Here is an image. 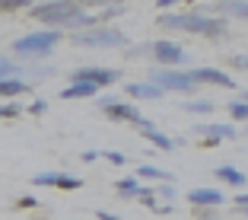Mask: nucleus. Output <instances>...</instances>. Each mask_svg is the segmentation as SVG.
Masks as SVG:
<instances>
[{
    "label": "nucleus",
    "mask_w": 248,
    "mask_h": 220,
    "mask_svg": "<svg viewBox=\"0 0 248 220\" xmlns=\"http://www.w3.org/2000/svg\"><path fill=\"white\" fill-rule=\"evenodd\" d=\"M121 13H127V7H124V3H111V7H105L102 13H99V22H108V19H115V16H121Z\"/></svg>",
    "instance_id": "a878e982"
},
{
    "label": "nucleus",
    "mask_w": 248,
    "mask_h": 220,
    "mask_svg": "<svg viewBox=\"0 0 248 220\" xmlns=\"http://www.w3.org/2000/svg\"><path fill=\"white\" fill-rule=\"evenodd\" d=\"M124 42L127 38L118 29H111V26H95V29H86V32H73V45H80V48H121Z\"/></svg>",
    "instance_id": "39448f33"
},
{
    "label": "nucleus",
    "mask_w": 248,
    "mask_h": 220,
    "mask_svg": "<svg viewBox=\"0 0 248 220\" xmlns=\"http://www.w3.org/2000/svg\"><path fill=\"white\" fill-rule=\"evenodd\" d=\"M229 118H235V121H245V125H248V102L232 99V102H229Z\"/></svg>",
    "instance_id": "4be33fe9"
},
{
    "label": "nucleus",
    "mask_w": 248,
    "mask_h": 220,
    "mask_svg": "<svg viewBox=\"0 0 248 220\" xmlns=\"http://www.w3.org/2000/svg\"><path fill=\"white\" fill-rule=\"evenodd\" d=\"M19 115H22L19 102H3V105H0V118H19Z\"/></svg>",
    "instance_id": "cd10ccee"
},
{
    "label": "nucleus",
    "mask_w": 248,
    "mask_h": 220,
    "mask_svg": "<svg viewBox=\"0 0 248 220\" xmlns=\"http://www.w3.org/2000/svg\"><path fill=\"white\" fill-rule=\"evenodd\" d=\"M156 198H162V204H172V201H175V188H172V182H162L159 188H156Z\"/></svg>",
    "instance_id": "bb28decb"
},
{
    "label": "nucleus",
    "mask_w": 248,
    "mask_h": 220,
    "mask_svg": "<svg viewBox=\"0 0 248 220\" xmlns=\"http://www.w3.org/2000/svg\"><path fill=\"white\" fill-rule=\"evenodd\" d=\"M95 93H99V86H93V83H67L61 89V99H93Z\"/></svg>",
    "instance_id": "dca6fc26"
},
{
    "label": "nucleus",
    "mask_w": 248,
    "mask_h": 220,
    "mask_svg": "<svg viewBox=\"0 0 248 220\" xmlns=\"http://www.w3.org/2000/svg\"><path fill=\"white\" fill-rule=\"evenodd\" d=\"M150 83H156V86L162 89V93H194L197 83L191 80L188 70H178V67H156V70H150Z\"/></svg>",
    "instance_id": "20e7f679"
},
{
    "label": "nucleus",
    "mask_w": 248,
    "mask_h": 220,
    "mask_svg": "<svg viewBox=\"0 0 248 220\" xmlns=\"http://www.w3.org/2000/svg\"><path fill=\"white\" fill-rule=\"evenodd\" d=\"M102 156L111 163V166H124V163H127V156H124V153H115V150H105Z\"/></svg>",
    "instance_id": "7c9ffc66"
},
{
    "label": "nucleus",
    "mask_w": 248,
    "mask_h": 220,
    "mask_svg": "<svg viewBox=\"0 0 248 220\" xmlns=\"http://www.w3.org/2000/svg\"><path fill=\"white\" fill-rule=\"evenodd\" d=\"M232 67H239V70H248V54H232V61H229Z\"/></svg>",
    "instance_id": "473e14b6"
},
{
    "label": "nucleus",
    "mask_w": 248,
    "mask_h": 220,
    "mask_svg": "<svg viewBox=\"0 0 248 220\" xmlns=\"http://www.w3.org/2000/svg\"><path fill=\"white\" fill-rule=\"evenodd\" d=\"M162 29H178V32H191V35H204V38H223L229 32L226 19L219 16H204L191 10V13H162L156 19Z\"/></svg>",
    "instance_id": "f03ea898"
},
{
    "label": "nucleus",
    "mask_w": 248,
    "mask_h": 220,
    "mask_svg": "<svg viewBox=\"0 0 248 220\" xmlns=\"http://www.w3.org/2000/svg\"><path fill=\"white\" fill-rule=\"evenodd\" d=\"M150 54H153V61L162 64V67H178V64L188 61L185 48L178 42H172V38H159V42H153V45H150Z\"/></svg>",
    "instance_id": "0eeeda50"
},
{
    "label": "nucleus",
    "mask_w": 248,
    "mask_h": 220,
    "mask_svg": "<svg viewBox=\"0 0 248 220\" xmlns=\"http://www.w3.org/2000/svg\"><path fill=\"white\" fill-rule=\"evenodd\" d=\"M13 207H19V211H32V207H38V198H35V195H22V198L13 201Z\"/></svg>",
    "instance_id": "c85d7f7f"
},
{
    "label": "nucleus",
    "mask_w": 248,
    "mask_h": 220,
    "mask_svg": "<svg viewBox=\"0 0 248 220\" xmlns=\"http://www.w3.org/2000/svg\"><path fill=\"white\" fill-rule=\"evenodd\" d=\"M245 131H248V128H245Z\"/></svg>",
    "instance_id": "58836bf2"
},
{
    "label": "nucleus",
    "mask_w": 248,
    "mask_h": 220,
    "mask_svg": "<svg viewBox=\"0 0 248 220\" xmlns=\"http://www.w3.org/2000/svg\"><path fill=\"white\" fill-rule=\"evenodd\" d=\"M19 10H32L29 0H0V13H19Z\"/></svg>",
    "instance_id": "5701e85b"
},
{
    "label": "nucleus",
    "mask_w": 248,
    "mask_h": 220,
    "mask_svg": "<svg viewBox=\"0 0 248 220\" xmlns=\"http://www.w3.org/2000/svg\"><path fill=\"white\" fill-rule=\"evenodd\" d=\"M137 179L140 182H172V172H166V169L153 166V163H143V166H137Z\"/></svg>",
    "instance_id": "2eb2a0df"
},
{
    "label": "nucleus",
    "mask_w": 248,
    "mask_h": 220,
    "mask_svg": "<svg viewBox=\"0 0 248 220\" xmlns=\"http://www.w3.org/2000/svg\"><path fill=\"white\" fill-rule=\"evenodd\" d=\"M45 112H48V102H45V99H35V102L29 105V115H45Z\"/></svg>",
    "instance_id": "2f4dec72"
},
{
    "label": "nucleus",
    "mask_w": 248,
    "mask_h": 220,
    "mask_svg": "<svg viewBox=\"0 0 248 220\" xmlns=\"http://www.w3.org/2000/svg\"><path fill=\"white\" fill-rule=\"evenodd\" d=\"M185 198H188L191 207H219V204H226V191H219V188H191Z\"/></svg>",
    "instance_id": "9b49d317"
},
{
    "label": "nucleus",
    "mask_w": 248,
    "mask_h": 220,
    "mask_svg": "<svg viewBox=\"0 0 248 220\" xmlns=\"http://www.w3.org/2000/svg\"><path fill=\"white\" fill-rule=\"evenodd\" d=\"M16 73H19V67H16L7 54H0V80H13Z\"/></svg>",
    "instance_id": "b1692460"
},
{
    "label": "nucleus",
    "mask_w": 248,
    "mask_h": 220,
    "mask_svg": "<svg viewBox=\"0 0 248 220\" xmlns=\"http://www.w3.org/2000/svg\"><path fill=\"white\" fill-rule=\"evenodd\" d=\"M32 19L45 22L48 29L61 32V29H73V32H86L99 26V16H89L80 3H70V0H48V3H32L29 10Z\"/></svg>",
    "instance_id": "f257e3e1"
},
{
    "label": "nucleus",
    "mask_w": 248,
    "mask_h": 220,
    "mask_svg": "<svg viewBox=\"0 0 248 220\" xmlns=\"http://www.w3.org/2000/svg\"><path fill=\"white\" fill-rule=\"evenodd\" d=\"M99 156H102L99 150H86V153H83V163H93V160H99Z\"/></svg>",
    "instance_id": "72a5a7b5"
},
{
    "label": "nucleus",
    "mask_w": 248,
    "mask_h": 220,
    "mask_svg": "<svg viewBox=\"0 0 248 220\" xmlns=\"http://www.w3.org/2000/svg\"><path fill=\"white\" fill-rule=\"evenodd\" d=\"M239 99H242V102H248V89H245V93H242V96H239Z\"/></svg>",
    "instance_id": "e433bc0d"
},
{
    "label": "nucleus",
    "mask_w": 248,
    "mask_h": 220,
    "mask_svg": "<svg viewBox=\"0 0 248 220\" xmlns=\"http://www.w3.org/2000/svg\"><path fill=\"white\" fill-rule=\"evenodd\" d=\"M219 13H235L239 19H248V3H242V0H223V3H217Z\"/></svg>",
    "instance_id": "6ab92c4d"
},
{
    "label": "nucleus",
    "mask_w": 248,
    "mask_h": 220,
    "mask_svg": "<svg viewBox=\"0 0 248 220\" xmlns=\"http://www.w3.org/2000/svg\"><path fill=\"white\" fill-rule=\"evenodd\" d=\"M83 185V179H77V176H67V172H61L58 176V188L61 191H77Z\"/></svg>",
    "instance_id": "393cba45"
},
{
    "label": "nucleus",
    "mask_w": 248,
    "mask_h": 220,
    "mask_svg": "<svg viewBox=\"0 0 248 220\" xmlns=\"http://www.w3.org/2000/svg\"><path fill=\"white\" fill-rule=\"evenodd\" d=\"M194 134L201 137V144H223V140H235L239 131L235 125H219V121H197L194 125Z\"/></svg>",
    "instance_id": "1a4fd4ad"
},
{
    "label": "nucleus",
    "mask_w": 248,
    "mask_h": 220,
    "mask_svg": "<svg viewBox=\"0 0 248 220\" xmlns=\"http://www.w3.org/2000/svg\"><path fill=\"white\" fill-rule=\"evenodd\" d=\"M235 207H239V211H242V207H248V195H235Z\"/></svg>",
    "instance_id": "f704fd0d"
},
{
    "label": "nucleus",
    "mask_w": 248,
    "mask_h": 220,
    "mask_svg": "<svg viewBox=\"0 0 248 220\" xmlns=\"http://www.w3.org/2000/svg\"><path fill=\"white\" fill-rule=\"evenodd\" d=\"M185 112H188V115H210L213 102L210 99H188V102H185Z\"/></svg>",
    "instance_id": "aec40b11"
},
{
    "label": "nucleus",
    "mask_w": 248,
    "mask_h": 220,
    "mask_svg": "<svg viewBox=\"0 0 248 220\" xmlns=\"http://www.w3.org/2000/svg\"><path fill=\"white\" fill-rule=\"evenodd\" d=\"M95 105H99L111 121H131V125H137L140 118H143L137 112V105L124 102V99H118V96H99V102H95Z\"/></svg>",
    "instance_id": "423d86ee"
},
{
    "label": "nucleus",
    "mask_w": 248,
    "mask_h": 220,
    "mask_svg": "<svg viewBox=\"0 0 248 220\" xmlns=\"http://www.w3.org/2000/svg\"><path fill=\"white\" fill-rule=\"evenodd\" d=\"M58 42H61V32H54V29L29 32V35L13 42V54H19V58H48L58 48Z\"/></svg>",
    "instance_id": "7ed1b4c3"
},
{
    "label": "nucleus",
    "mask_w": 248,
    "mask_h": 220,
    "mask_svg": "<svg viewBox=\"0 0 248 220\" xmlns=\"http://www.w3.org/2000/svg\"><path fill=\"white\" fill-rule=\"evenodd\" d=\"M58 169H48V172H35V176H32V185H38V188H45V185H48V188H58Z\"/></svg>",
    "instance_id": "412c9836"
},
{
    "label": "nucleus",
    "mask_w": 248,
    "mask_h": 220,
    "mask_svg": "<svg viewBox=\"0 0 248 220\" xmlns=\"http://www.w3.org/2000/svg\"><path fill=\"white\" fill-rule=\"evenodd\" d=\"M191 80L194 83H207V86H223V89H235V80L229 77L226 70L219 67H191Z\"/></svg>",
    "instance_id": "9d476101"
},
{
    "label": "nucleus",
    "mask_w": 248,
    "mask_h": 220,
    "mask_svg": "<svg viewBox=\"0 0 248 220\" xmlns=\"http://www.w3.org/2000/svg\"><path fill=\"white\" fill-rule=\"evenodd\" d=\"M134 128H137V131L143 134V137L150 140V144H156V147H159V150H175V147H178V144H175V137H169V134H162L159 128H156L153 121H146V118H140V121H137Z\"/></svg>",
    "instance_id": "f8f14e48"
},
{
    "label": "nucleus",
    "mask_w": 248,
    "mask_h": 220,
    "mask_svg": "<svg viewBox=\"0 0 248 220\" xmlns=\"http://www.w3.org/2000/svg\"><path fill=\"white\" fill-rule=\"evenodd\" d=\"M140 188H143V185H140L137 176H124V179H118V182H115L118 198H137V191H140Z\"/></svg>",
    "instance_id": "f3484780"
},
{
    "label": "nucleus",
    "mask_w": 248,
    "mask_h": 220,
    "mask_svg": "<svg viewBox=\"0 0 248 220\" xmlns=\"http://www.w3.org/2000/svg\"><path fill=\"white\" fill-rule=\"evenodd\" d=\"M19 93H29V83L19 80V77H13V80H0V96L3 99H13V96Z\"/></svg>",
    "instance_id": "a211bd4d"
},
{
    "label": "nucleus",
    "mask_w": 248,
    "mask_h": 220,
    "mask_svg": "<svg viewBox=\"0 0 248 220\" xmlns=\"http://www.w3.org/2000/svg\"><path fill=\"white\" fill-rule=\"evenodd\" d=\"M95 220H118V217L111 211H99V214H95Z\"/></svg>",
    "instance_id": "c9c22d12"
},
{
    "label": "nucleus",
    "mask_w": 248,
    "mask_h": 220,
    "mask_svg": "<svg viewBox=\"0 0 248 220\" xmlns=\"http://www.w3.org/2000/svg\"><path fill=\"white\" fill-rule=\"evenodd\" d=\"M242 214H245V217H248V207H242Z\"/></svg>",
    "instance_id": "4c0bfd02"
},
{
    "label": "nucleus",
    "mask_w": 248,
    "mask_h": 220,
    "mask_svg": "<svg viewBox=\"0 0 248 220\" xmlns=\"http://www.w3.org/2000/svg\"><path fill=\"white\" fill-rule=\"evenodd\" d=\"M124 93L131 96V99H162V89L150 80H140V83H127Z\"/></svg>",
    "instance_id": "4468645a"
},
{
    "label": "nucleus",
    "mask_w": 248,
    "mask_h": 220,
    "mask_svg": "<svg viewBox=\"0 0 248 220\" xmlns=\"http://www.w3.org/2000/svg\"><path fill=\"white\" fill-rule=\"evenodd\" d=\"M217 179L223 185H229V188H245V182H248L245 172H242V169H235V166H229V163L217 166Z\"/></svg>",
    "instance_id": "ddd939ff"
},
{
    "label": "nucleus",
    "mask_w": 248,
    "mask_h": 220,
    "mask_svg": "<svg viewBox=\"0 0 248 220\" xmlns=\"http://www.w3.org/2000/svg\"><path fill=\"white\" fill-rule=\"evenodd\" d=\"M121 80V70H111V67H80V70L70 73V83H93V86H111V83Z\"/></svg>",
    "instance_id": "6e6552de"
},
{
    "label": "nucleus",
    "mask_w": 248,
    "mask_h": 220,
    "mask_svg": "<svg viewBox=\"0 0 248 220\" xmlns=\"http://www.w3.org/2000/svg\"><path fill=\"white\" fill-rule=\"evenodd\" d=\"M197 220H217V207H194Z\"/></svg>",
    "instance_id": "c756f323"
}]
</instances>
